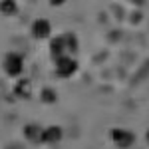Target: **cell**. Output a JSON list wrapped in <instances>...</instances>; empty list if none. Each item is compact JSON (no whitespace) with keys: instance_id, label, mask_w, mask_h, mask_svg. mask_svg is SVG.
I'll return each mask as SVG.
<instances>
[{"instance_id":"obj_1","label":"cell","mask_w":149,"mask_h":149,"mask_svg":"<svg viewBox=\"0 0 149 149\" xmlns=\"http://www.w3.org/2000/svg\"><path fill=\"white\" fill-rule=\"evenodd\" d=\"M2 70L8 78H20L24 72V56L20 52H8L2 60Z\"/></svg>"},{"instance_id":"obj_2","label":"cell","mask_w":149,"mask_h":149,"mask_svg":"<svg viewBox=\"0 0 149 149\" xmlns=\"http://www.w3.org/2000/svg\"><path fill=\"white\" fill-rule=\"evenodd\" d=\"M54 64H56V76L62 80H68L78 72V62H76V58H72V54L54 60Z\"/></svg>"},{"instance_id":"obj_3","label":"cell","mask_w":149,"mask_h":149,"mask_svg":"<svg viewBox=\"0 0 149 149\" xmlns=\"http://www.w3.org/2000/svg\"><path fill=\"white\" fill-rule=\"evenodd\" d=\"M109 139L113 141L115 147H119V149H129L135 143V135L129 129H123V127H113L109 131Z\"/></svg>"},{"instance_id":"obj_4","label":"cell","mask_w":149,"mask_h":149,"mask_svg":"<svg viewBox=\"0 0 149 149\" xmlns=\"http://www.w3.org/2000/svg\"><path fill=\"white\" fill-rule=\"evenodd\" d=\"M30 34L34 40H50L52 38V22L48 18H36L34 22L30 24Z\"/></svg>"},{"instance_id":"obj_5","label":"cell","mask_w":149,"mask_h":149,"mask_svg":"<svg viewBox=\"0 0 149 149\" xmlns=\"http://www.w3.org/2000/svg\"><path fill=\"white\" fill-rule=\"evenodd\" d=\"M64 139V129L60 125H48L42 127V135H40V143L44 145H56Z\"/></svg>"},{"instance_id":"obj_6","label":"cell","mask_w":149,"mask_h":149,"mask_svg":"<svg viewBox=\"0 0 149 149\" xmlns=\"http://www.w3.org/2000/svg\"><path fill=\"white\" fill-rule=\"evenodd\" d=\"M66 54H68V48H66L64 36H54V38H50V56H52V60H58V58L66 56Z\"/></svg>"},{"instance_id":"obj_7","label":"cell","mask_w":149,"mask_h":149,"mask_svg":"<svg viewBox=\"0 0 149 149\" xmlns=\"http://www.w3.org/2000/svg\"><path fill=\"white\" fill-rule=\"evenodd\" d=\"M14 95L20 100H28L32 95V81L26 78H18L16 86H14Z\"/></svg>"},{"instance_id":"obj_8","label":"cell","mask_w":149,"mask_h":149,"mask_svg":"<svg viewBox=\"0 0 149 149\" xmlns=\"http://www.w3.org/2000/svg\"><path fill=\"white\" fill-rule=\"evenodd\" d=\"M22 133H24V139H26V141H30V143H40L42 127L38 125V123H28V125H24Z\"/></svg>"},{"instance_id":"obj_9","label":"cell","mask_w":149,"mask_h":149,"mask_svg":"<svg viewBox=\"0 0 149 149\" xmlns=\"http://www.w3.org/2000/svg\"><path fill=\"white\" fill-rule=\"evenodd\" d=\"M0 14L2 16H16L18 14V2L16 0H0Z\"/></svg>"},{"instance_id":"obj_10","label":"cell","mask_w":149,"mask_h":149,"mask_svg":"<svg viewBox=\"0 0 149 149\" xmlns=\"http://www.w3.org/2000/svg\"><path fill=\"white\" fill-rule=\"evenodd\" d=\"M64 36V40H66V48H68V54H76L78 52V38L76 34H72V32H66Z\"/></svg>"},{"instance_id":"obj_11","label":"cell","mask_w":149,"mask_h":149,"mask_svg":"<svg viewBox=\"0 0 149 149\" xmlns=\"http://www.w3.org/2000/svg\"><path fill=\"white\" fill-rule=\"evenodd\" d=\"M40 100L46 103V105H52V103H56L58 95H56V92H54L52 88H42V92H40Z\"/></svg>"},{"instance_id":"obj_12","label":"cell","mask_w":149,"mask_h":149,"mask_svg":"<svg viewBox=\"0 0 149 149\" xmlns=\"http://www.w3.org/2000/svg\"><path fill=\"white\" fill-rule=\"evenodd\" d=\"M66 0H50V6H62Z\"/></svg>"},{"instance_id":"obj_13","label":"cell","mask_w":149,"mask_h":149,"mask_svg":"<svg viewBox=\"0 0 149 149\" xmlns=\"http://www.w3.org/2000/svg\"><path fill=\"white\" fill-rule=\"evenodd\" d=\"M145 139H147V145H149V129H147V133H145Z\"/></svg>"}]
</instances>
